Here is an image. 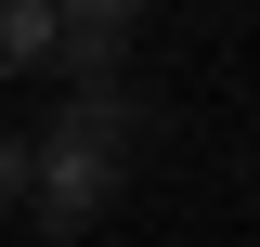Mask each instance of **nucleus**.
<instances>
[{
	"instance_id": "obj_2",
	"label": "nucleus",
	"mask_w": 260,
	"mask_h": 247,
	"mask_svg": "<svg viewBox=\"0 0 260 247\" xmlns=\"http://www.w3.org/2000/svg\"><path fill=\"white\" fill-rule=\"evenodd\" d=\"M130 39H143V13H130V0H78V13H52V65H65V91L117 78Z\"/></svg>"
},
{
	"instance_id": "obj_1",
	"label": "nucleus",
	"mask_w": 260,
	"mask_h": 247,
	"mask_svg": "<svg viewBox=\"0 0 260 247\" xmlns=\"http://www.w3.org/2000/svg\"><path fill=\"white\" fill-rule=\"evenodd\" d=\"M104 208H117V156L78 143V130H52V143L26 156V221L39 234H91Z\"/></svg>"
},
{
	"instance_id": "obj_5",
	"label": "nucleus",
	"mask_w": 260,
	"mask_h": 247,
	"mask_svg": "<svg viewBox=\"0 0 260 247\" xmlns=\"http://www.w3.org/2000/svg\"><path fill=\"white\" fill-rule=\"evenodd\" d=\"M26 208V143H0V221Z\"/></svg>"
},
{
	"instance_id": "obj_4",
	"label": "nucleus",
	"mask_w": 260,
	"mask_h": 247,
	"mask_svg": "<svg viewBox=\"0 0 260 247\" xmlns=\"http://www.w3.org/2000/svg\"><path fill=\"white\" fill-rule=\"evenodd\" d=\"M52 65V0H0V78Z\"/></svg>"
},
{
	"instance_id": "obj_3",
	"label": "nucleus",
	"mask_w": 260,
	"mask_h": 247,
	"mask_svg": "<svg viewBox=\"0 0 260 247\" xmlns=\"http://www.w3.org/2000/svg\"><path fill=\"white\" fill-rule=\"evenodd\" d=\"M52 130H78V143L117 156L130 130H143V91H130V78H91V91H65V117H52Z\"/></svg>"
}]
</instances>
